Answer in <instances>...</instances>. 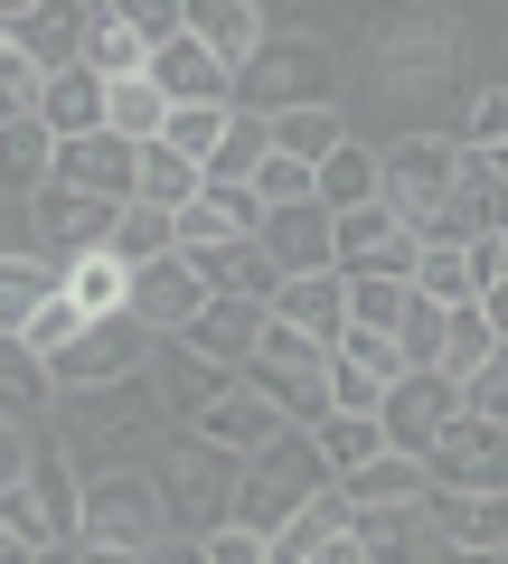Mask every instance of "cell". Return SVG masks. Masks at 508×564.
Returning a JSON list of instances; mask_svg holds the SVG:
<instances>
[{"mask_svg":"<svg viewBox=\"0 0 508 564\" xmlns=\"http://www.w3.org/2000/svg\"><path fill=\"white\" fill-rule=\"evenodd\" d=\"M47 414H57V386H47V367L29 358L20 339H0V423H20V433H39Z\"/></svg>","mask_w":508,"mask_h":564,"instance_id":"d6a6232c","label":"cell"},{"mask_svg":"<svg viewBox=\"0 0 508 564\" xmlns=\"http://www.w3.org/2000/svg\"><path fill=\"white\" fill-rule=\"evenodd\" d=\"M433 536L443 545H462V555H508V489L499 499H443V489H433Z\"/></svg>","mask_w":508,"mask_h":564,"instance_id":"4316f807","label":"cell"},{"mask_svg":"<svg viewBox=\"0 0 508 564\" xmlns=\"http://www.w3.org/2000/svg\"><path fill=\"white\" fill-rule=\"evenodd\" d=\"M367 66H377V85H396V95L452 85V66H462V20H443V10H406V20L377 29Z\"/></svg>","mask_w":508,"mask_h":564,"instance_id":"52a82bcc","label":"cell"},{"mask_svg":"<svg viewBox=\"0 0 508 564\" xmlns=\"http://www.w3.org/2000/svg\"><path fill=\"white\" fill-rule=\"evenodd\" d=\"M85 545H104V555H142V545L170 536L161 518V489H151V470H104V480H85V518H76Z\"/></svg>","mask_w":508,"mask_h":564,"instance_id":"ba28073f","label":"cell"},{"mask_svg":"<svg viewBox=\"0 0 508 564\" xmlns=\"http://www.w3.org/2000/svg\"><path fill=\"white\" fill-rule=\"evenodd\" d=\"M39 122H47V141H85V132H104V76H85V66L47 76V85H39Z\"/></svg>","mask_w":508,"mask_h":564,"instance_id":"4dcf8cb0","label":"cell"},{"mask_svg":"<svg viewBox=\"0 0 508 564\" xmlns=\"http://www.w3.org/2000/svg\"><path fill=\"white\" fill-rule=\"evenodd\" d=\"M499 348H508V339L480 321V302H471V311H452V321H443V367H433V377H452V386H462V377H480V367L499 358Z\"/></svg>","mask_w":508,"mask_h":564,"instance_id":"60d3db41","label":"cell"},{"mask_svg":"<svg viewBox=\"0 0 508 564\" xmlns=\"http://www.w3.org/2000/svg\"><path fill=\"white\" fill-rule=\"evenodd\" d=\"M311 104H339V57H329V39H302V29L273 20V39L236 66V85H226V113L283 122V113H311Z\"/></svg>","mask_w":508,"mask_h":564,"instance_id":"7a4b0ae2","label":"cell"},{"mask_svg":"<svg viewBox=\"0 0 508 564\" xmlns=\"http://www.w3.org/2000/svg\"><path fill=\"white\" fill-rule=\"evenodd\" d=\"M198 545H207V564H264V536H255V527H236V518H226L217 536H198Z\"/></svg>","mask_w":508,"mask_h":564,"instance_id":"f5cc1de1","label":"cell"},{"mask_svg":"<svg viewBox=\"0 0 508 564\" xmlns=\"http://www.w3.org/2000/svg\"><path fill=\"white\" fill-rule=\"evenodd\" d=\"M104 254H114V263H132V273H142V263L180 254V226H170L161 207H142V198H132V207H122V217H114V245H104Z\"/></svg>","mask_w":508,"mask_h":564,"instance_id":"f35d334b","label":"cell"},{"mask_svg":"<svg viewBox=\"0 0 508 564\" xmlns=\"http://www.w3.org/2000/svg\"><path fill=\"white\" fill-rule=\"evenodd\" d=\"M57 188H85L104 207H132L142 198V151L114 132H85V141H57Z\"/></svg>","mask_w":508,"mask_h":564,"instance_id":"e0dca14e","label":"cell"},{"mask_svg":"<svg viewBox=\"0 0 508 564\" xmlns=\"http://www.w3.org/2000/svg\"><path fill=\"white\" fill-rule=\"evenodd\" d=\"M236 470L217 443H198V433H170L161 452H151V489H161V518L170 536H217L226 518H236Z\"/></svg>","mask_w":508,"mask_h":564,"instance_id":"277c9868","label":"cell"},{"mask_svg":"<svg viewBox=\"0 0 508 564\" xmlns=\"http://www.w3.org/2000/svg\"><path fill=\"white\" fill-rule=\"evenodd\" d=\"M329 358H339V367H358V377L377 386V395H396V386H406V358H396V339H387V329H348V339L329 348Z\"/></svg>","mask_w":508,"mask_h":564,"instance_id":"ee69618b","label":"cell"},{"mask_svg":"<svg viewBox=\"0 0 508 564\" xmlns=\"http://www.w3.org/2000/svg\"><path fill=\"white\" fill-rule=\"evenodd\" d=\"M236 386H245V395H264L273 414L302 423V433H321V423H329V348H311L302 329H283V321L264 329V348L245 358Z\"/></svg>","mask_w":508,"mask_h":564,"instance_id":"8992f818","label":"cell"},{"mask_svg":"<svg viewBox=\"0 0 508 564\" xmlns=\"http://www.w3.org/2000/svg\"><path fill=\"white\" fill-rule=\"evenodd\" d=\"M264 151H273V141H264V122H255V113H226V141L207 151L198 188H245L255 170H264Z\"/></svg>","mask_w":508,"mask_h":564,"instance_id":"74e56055","label":"cell"},{"mask_svg":"<svg viewBox=\"0 0 508 564\" xmlns=\"http://www.w3.org/2000/svg\"><path fill=\"white\" fill-rule=\"evenodd\" d=\"M57 443L76 462V480H104V470H151V452L180 433L151 395V377H122V386H85V395H57Z\"/></svg>","mask_w":508,"mask_h":564,"instance_id":"6da1fadb","label":"cell"},{"mask_svg":"<svg viewBox=\"0 0 508 564\" xmlns=\"http://www.w3.org/2000/svg\"><path fill=\"white\" fill-rule=\"evenodd\" d=\"M348 508H414V499H424V462H406V452H377V462H367V470H348Z\"/></svg>","mask_w":508,"mask_h":564,"instance_id":"d590c367","label":"cell"},{"mask_svg":"<svg viewBox=\"0 0 508 564\" xmlns=\"http://www.w3.org/2000/svg\"><path fill=\"white\" fill-rule=\"evenodd\" d=\"M264 329H273V311H264V302H245V292H207L198 321L180 329V348H198L217 377H245V358L264 348Z\"/></svg>","mask_w":508,"mask_h":564,"instance_id":"5bb4252c","label":"cell"},{"mask_svg":"<svg viewBox=\"0 0 508 564\" xmlns=\"http://www.w3.org/2000/svg\"><path fill=\"white\" fill-rule=\"evenodd\" d=\"M57 180V141H47L39 113L0 122V198H39V188Z\"/></svg>","mask_w":508,"mask_h":564,"instance_id":"f1b7e54d","label":"cell"},{"mask_svg":"<svg viewBox=\"0 0 508 564\" xmlns=\"http://www.w3.org/2000/svg\"><path fill=\"white\" fill-rule=\"evenodd\" d=\"M480 170H489V180H499V188H508V151H480Z\"/></svg>","mask_w":508,"mask_h":564,"instance_id":"680465c9","label":"cell"},{"mask_svg":"<svg viewBox=\"0 0 508 564\" xmlns=\"http://www.w3.org/2000/svg\"><path fill=\"white\" fill-rule=\"evenodd\" d=\"M462 414H480V423H508V348L480 367V377H462Z\"/></svg>","mask_w":508,"mask_h":564,"instance_id":"f907efd6","label":"cell"},{"mask_svg":"<svg viewBox=\"0 0 508 564\" xmlns=\"http://www.w3.org/2000/svg\"><path fill=\"white\" fill-rule=\"evenodd\" d=\"M188 39H198L207 57L226 66V85H236V66L273 39V10L264 0H188Z\"/></svg>","mask_w":508,"mask_h":564,"instance_id":"ffe728a7","label":"cell"},{"mask_svg":"<svg viewBox=\"0 0 508 564\" xmlns=\"http://www.w3.org/2000/svg\"><path fill=\"white\" fill-rule=\"evenodd\" d=\"M471 151V161H480V151H508V85H480V95H471V113H462V132H452Z\"/></svg>","mask_w":508,"mask_h":564,"instance_id":"7dc6e473","label":"cell"},{"mask_svg":"<svg viewBox=\"0 0 508 564\" xmlns=\"http://www.w3.org/2000/svg\"><path fill=\"white\" fill-rule=\"evenodd\" d=\"M29 499L47 508L57 545H85V536H76V518H85V480H76V462H66V443H39V452H29Z\"/></svg>","mask_w":508,"mask_h":564,"instance_id":"f546056e","label":"cell"},{"mask_svg":"<svg viewBox=\"0 0 508 564\" xmlns=\"http://www.w3.org/2000/svg\"><path fill=\"white\" fill-rule=\"evenodd\" d=\"M151 95H161V104H226V66L180 29V39L151 57Z\"/></svg>","mask_w":508,"mask_h":564,"instance_id":"83f0119b","label":"cell"},{"mask_svg":"<svg viewBox=\"0 0 508 564\" xmlns=\"http://www.w3.org/2000/svg\"><path fill=\"white\" fill-rule=\"evenodd\" d=\"M406 282H348V329H387L396 339V321H406Z\"/></svg>","mask_w":508,"mask_h":564,"instance_id":"c3c4849f","label":"cell"},{"mask_svg":"<svg viewBox=\"0 0 508 564\" xmlns=\"http://www.w3.org/2000/svg\"><path fill=\"white\" fill-rule=\"evenodd\" d=\"M188 198H198V161H180L170 141H142V207H161V217H180Z\"/></svg>","mask_w":508,"mask_h":564,"instance_id":"7bdbcfd3","label":"cell"},{"mask_svg":"<svg viewBox=\"0 0 508 564\" xmlns=\"http://www.w3.org/2000/svg\"><path fill=\"white\" fill-rule=\"evenodd\" d=\"M161 141H170V151H180V161H198V170H207V151H217V141H226V104H170Z\"/></svg>","mask_w":508,"mask_h":564,"instance_id":"f6af8a7d","label":"cell"},{"mask_svg":"<svg viewBox=\"0 0 508 564\" xmlns=\"http://www.w3.org/2000/svg\"><path fill=\"white\" fill-rule=\"evenodd\" d=\"M452 188H462V141L452 132H406V141L377 151V207H387L414 245L452 217Z\"/></svg>","mask_w":508,"mask_h":564,"instance_id":"3957f363","label":"cell"},{"mask_svg":"<svg viewBox=\"0 0 508 564\" xmlns=\"http://www.w3.org/2000/svg\"><path fill=\"white\" fill-rule=\"evenodd\" d=\"M122 20H132V39H142L151 57H161V47L188 29V0H122Z\"/></svg>","mask_w":508,"mask_h":564,"instance_id":"681fc988","label":"cell"},{"mask_svg":"<svg viewBox=\"0 0 508 564\" xmlns=\"http://www.w3.org/2000/svg\"><path fill=\"white\" fill-rule=\"evenodd\" d=\"M329 536H348V489H339V480H329L311 508H292V518L273 527V536H264V564H311Z\"/></svg>","mask_w":508,"mask_h":564,"instance_id":"484cf974","label":"cell"},{"mask_svg":"<svg viewBox=\"0 0 508 564\" xmlns=\"http://www.w3.org/2000/svg\"><path fill=\"white\" fill-rule=\"evenodd\" d=\"M180 433H198V443H217L226 462H255V452H264L273 433H283V414H273L264 395H245V386H226V395L207 404L198 423H180Z\"/></svg>","mask_w":508,"mask_h":564,"instance_id":"7402d4cb","label":"cell"},{"mask_svg":"<svg viewBox=\"0 0 508 564\" xmlns=\"http://www.w3.org/2000/svg\"><path fill=\"white\" fill-rule=\"evenodd\" d=\"M329 489V462H321V443H311L302 423H283L255 462L236 470V527H255V536H273V527L292 518V508H311Z\"/></svg>","mask_w":508,"mask_h":564,"instance_id":"5b68a950","label":"cell"},{"mask_svg":"<svg viewBox=\"0 0 508 564\" xmlns=\"http://www.w3.org/2000/svg\"><path fill=\"white\" fill-rule=\"evenodd\" d=\"M452 423H462V386L433 377V367H424V377H406L387 404H377V433H387V452H406V462H424Z\"/></svg>","mask_w":508,"mask_h":564,"instance_id":"7c38bea8","label":"cell"},{"mask_svg":"<svg viewBox=\"0 0 508 564\" xmlns=\"http://www.w3.org/2000/svg\"><path fill=\"white\" fill-rule=\"evenodd\" d=\"M122 377H151V329L122 311V321H85L76 339L47 358V386L57 395H85V386H122Z\"/></svg>","mask_w":508,"mask_h":564,"instance_id":"9c48e42d","label":"cell"},{"mask_svg":"<svg viewBox=\"0 0 508 564\" xmlns=\"http://www.w3.org/2000/svg\"><path fill=\"white\" fill-rule=\"evenodd\" d=\"M311 198H321L329 217H358V207H377V151H367V141L348 132L339 151H329V161L311 170Z\"/></svg>","mask_w":508,"mask_h":564,"instance_id":"1f68e13d","label":"cell"},{"mask_svg":"<svg viewBox=\"0 0 508 564\" xmlns=\"http://www.w3.org/2000/svg\"><path fill=\"white\" fill-rule=\"evenodd\" d=\"M198 302H207V282L188 273V254H161V263H142V273H132V321L151 329V339H180L188 321H198Z\"/></svg>","mask_w":508,"mask_h":564,"instance_id":"ac0fdd59","label":"cell"},{"mask_svg":"<svg viewBox=\"0 0 508 564\" xmlns=\"http://www.w3.org/2000/svg\"><path fill=\"white\" fill-rule=\"evenodd\" d=\"M85 76H104V85H132V76H151V47L132 39V20H122V0H85Z\"/></svg>","mask_w":508,"mask_h":564,"instance_id":"cb8c5ba5","label":"cell"},{"mask_svg":"<svg viewBox=\"0 0 508 564\" xmlns=\"http://www.w3.org/2000/svg\"><path fill=\"white\" fill-rule=\"evenodd\" d=\"M132 564H207V545L198 536H161V545H142Z\"/></svg>","mask_w":508,"mask_h":564,"instance_id":"11a10c76","label":"cell"},{"mask_svg":"<svg viewBox=\"0 0 508 564\" xmlns=\"http://www.w3.org/2000/svg\"><path fill=\"white\" fill-rule=\"evenodd\" d=\"M29 452H39V433L0 423V489H10V480H29Z\"/></svg>","mask_w":508,"mask_h":564,"instance_id":"db71d44e","label":"cell"},{"mask_svg":"<svg viewBox=\"0 0 508 564\" xmlns=\"http://www.w3.org/2000/svg\"><path fill=\"white\" fill-rule=\"evenodd\" d=\"M489 564H508V555H489Z\"/></svg>","mask_w":508,"mask_h":564,"instance_id":"be15d7a7","label":"cell"},{"mask_svg":"<svg viewBox=\"0 0 508 564\" xmlns=\"http://www.w3.org/2000/svg\"><path fill=\"white\" fill-rule=\"evenodd\" d=\"M433 564H489V555H462V545H443V555H433Z\"/></svg>","mask_w":508,"mask_h":564,"instance_id":"91938a15","label":"cell"},{"mask_svg":"<svg viewBox=\"0 0 508 564\" xmlns=\"http://www.w3.org/2000/svg\"><path fill=\"white\" fill-rule=\"evenodd\" d=\"M443 321H452V311H433V302H406V321H396V358H406V377L443 367Z\"/></svg>","mask_w":508,"mask_h":564,"instance_id":"bcb514c9","label":"cell"},{"mask_svg":"<svg viewBox=\"0 0 508 564\" xmlns=\"http://www.w3.org/2000/svg\"><path fill=\"white\" fill-rule=\"evenodd\" d=\"M311 443H321L329 480H348V470H367L377 452H387V433H377V414H329L321 433H311Z\"/></svg>","mask_w":508,"mask_h":564,"instance_id":"b9f144b4","label":"cell"},{"mask_svg":"<svg viewBox=\"0 0 508 564\" xmlns=\"http://www.w3.org/2000/svg\"><path fill=\"white\" fill-rule=\"evenodd\" d=\"M161 122H170V104L151 95V76L104 85V132H114V141H132V151H142V141H161Z\"/></svg>","mask_w":508,"mask_h":564,"instance_id":"ab89813d","label":"cell"},{"mask_svg":"<svg viewBox=\"0 0 508 564\" xmlns=\"http://www.w3.org/2000/svg\"><path fill=\"white\" fill-rule=\"evenodd\" d=\"M329 236H339V217H329L321 198H292V207H264L255 254H264L283 282H302V273H329Z\"/></svg>","mask_w":508,"mask_h":564,"instance_id":"2e32d148","label":"cell"},{"mask_svg":"<svg viewBox=\"0 0 508 564\" xmlns=\"http://www.w3.org/2000/svg\"><path fill=\"white\" fill-rule=\"evenodd\" d=\"M39 564H85V545H39Z\"/></svg>","mask_w":508,"mask_h":564,"instance_id":"6f0895ef","label":"cell"},{"mask_svg":"<svg viewBox=\"0 0 508 564\" xmlns=\"http://www.w3.org/2000/svg\"><path fill=\"white\" fill-rule=\"evenodd\" d=\"M114 217H122V207L85 198V188H57V180H47L39 198H29V236H39V254H47V263L104 254V245H114Z\"/></svg>","mask_w":508,"mask_h":564,"instance_id":"4fadbf2b","label":"cell"},{"mask_svg":"<svg viewBox=\"0 0 508 564\" xmlns=\"http://www.w3.org/2000/svg\"><path fill=\"white\" fill-rule=\"evenodd\" d=\"M236 377H217V367L198 358V348H180V339H151V395H161V414L170 423H198L207 404L226 395Z\"/></svg>","mask_w":508,"mask_h":564,"instance_id":"44dd1931","label":"cell"},{"mask_svg":"<svg viewBox=\"0 0 508 564\" xmlns=\"http://www.w3.org/2000/svg\"><path fill=\"white\" fill-rule=\"evenodd\" d=\"M433 499V489H424ZM348 508V536H358L367 564H433L443 555V536H433V508Z\"/></svg>","mask_w":508,"mask_h":564,"instance_id":"d6986e66","label":"cell"},{"mask_svg":"<svg viewBox=\"0 0 508 564\" xmlns=\"http://www.w3.org/2000/svg\"><path fill=\"white\" fill-rule=\"evenodd\" d=\"M414 254H424V245H414L387 207H358V217H339V236H329V273L339 282H414Z\"/></svg>","mask_w":508,"mask_h":564,"instance_id":"8fae6325","label":"cell"},{"mask_svg":"<svg viewBox=\"0 0 508 564\" xmlns=\"http://www.w3.org/2000/svg\"><path fill=\"white\" fill-rule=\"evenodd\" d=\"M0 527H10L20 545H57V527H47V508H39V499H29V480L0 489Z\"/></svg>","mask_w":508,"mask_h":564,"instance_id":"816d5d0a","label":"cell"},{"mask_svg":"<svg viewBox=\"0 0 508 564\" xmlns=\"http://www.w3.org/2000/svg\"><path fill=\"white\" fill-rule=\"evenodd\" d=\"M57 292H66V263H47V254H0V339H20Z\"/></svg>","mask_w":508,"mask_h":564,"instance_id":"d4e9b609","label":"cell"},{"mask_svg":"<svg viewBox=\"0 0 508 564\" xmlns=\"http://www.w3.org/2000/svg\"><path fill=\"white\" fill-rule=\"evenodd\" d=\"M424 480L443 489V499H499V489H508V423L462 414L443 443L424 452Z\"/></svg>","mask_w":508,"mask_h":564,"instance_id":"30bf717a","label":"cell"},{"mask_svg":"<svg viewBox=\"0 0 508 564\" xmlns=\"http://www.w3.org/2000/svg\"><path fill=\"white\" fill-rule=\"evenodd\" d=\"M85 564H132V555H104V545H85Z\"/></svg>","mask_w":508,"mask_h":564,"instance_id":"94428289","label":"cell"},{"mask_svg":"<svg viewBox=\"0 0 508 564\" xmlns=\"http://www.w3.org/2000/svg\"><path fill=\"white\" fill-rule=\"evenodd\" d=\"M0 39L20 47L39 76H66V66L85 57V0L66 10V0H0Z\"/></svg>","mask_w":508,"mask_h":564,"instance_id":"9a60e30c","label":"cell"},{"mask_svg":"<svg viewBox=\"0 0 508 564\" xmlns=\"http://www.w3.org/2000/svg\"><path fill=\"white\" fill-rule=\"evenodd\" d=\"M66 302H76L85 321H122V302H132V263L76 254V263H66Z\"/></svg>","mask_w":508,"mask_h":564,"instance_id":"8d00e7d4","label":"cell"},{"mask_svg":"<svg viewBox=\"0 0 508 564\" xmlns=\"http://www.w3.org/2000/svg\"><path fill=\"white\" fill-rule=\"evenodd\" d=\"M406 292H414V302H433V311H471V302H480V282H471V245H424Z\"/></svg>","mask_w":508,"mask_h":564,"instance_id":"e575fe53","label":"cell"},{"mask_svg":"<svg viewBox=\"0 0 508 564\" xmlns=\"http://www.w3.org/2000/svg\"><path fill=\"white\" fill-rule=\"evenodd\" d=\"M499 282H508V236H499Z\"/></svg>","mask_w":508,"mask_h":564,"instance_id":"6125c7cd","label":"cell"},{"mask_svg":"<svg viewBox=\"0 0 508 564\" xmlns=\"http://www.w3.org/2000/svg\"><path fill=\"white\" fill-rule=\"evenodd\" d=\"M273 321L302 329L311 348H339V339H348V282H339V273H302V282H283V292H273Z\"/></svg>","mask_w":508,"mask_h":564,"instance_id":"603a6c76","label":"cell"},{"mask_svg":"<svg viewBox=\"0 0 508 564\" xmlns=\"http://www.w3.org/2000/svg\"><path fill=\"white\" fill-rule=\"evenodd\" d=\"M0 564H39V545H20L10 527H0Z\"/></svg>","mask_w":508,"mask_h":564,"instance_id":"9f6ffc18","label":"cell"},{"mask_svg":"<svg viewBox=\"0 0 508 564\" xmlns=\"http://www.w3.org/2000/svg\"><path fill=\"white\" fill-rule=\"evenodd\" d=\"M264 141H273V161H292V170H321L329 151L348 141V122H339V104H311V113L264 122Z\"/></svg>","mask_w":508,"mask_h":564,"instance_id":"836d02e7","label":"cell"}]
</instances>
